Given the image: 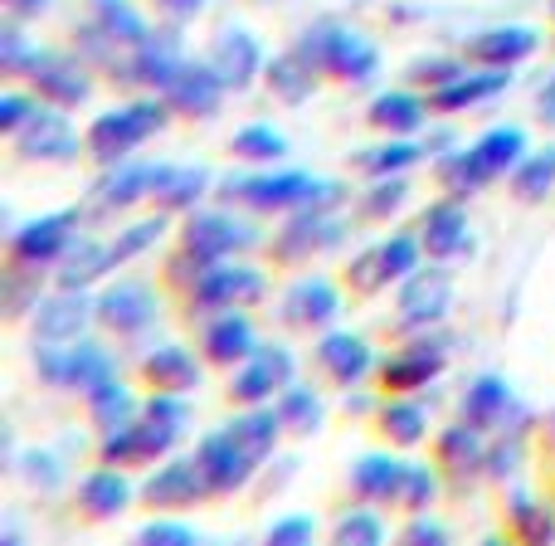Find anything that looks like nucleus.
Masks as SVG:
<instances>
[{"mask_svg": "<svg viewBox=\"0 0 555 546\" xmlns=\"http://www.w3.org/2000/svg\"><path fill=\"white\" fill-rule=\"evenodd\" d=\"M224 191L254 211H326L341 201V186L307 172H278V176H230Z\"/></svg>", "mask_w": 555, "mask_h": 546, "instance_id": "f257e3e1", "label": "nucleus"}, {"mask_svg": "<svg viewBox=\"0 0 555 546\" xmlns=\"http://www.w3.org/2000/svg\"><path fill=\"white\" fill-rule=\"evenodd\" d=\"M297 54H302L307 64L326 68V74L351 78V84H365V78L375 74V64H380V54H375L371 39L351 35V29H341V25L307 29V35L297 39Z\"/></svg>", "mask_w": 555, "mask_h": 546, "instance_id": "f03ea898", "label": "nucleus"}, {"mask_svg": "<svg viewBox=\"0 0 555 546\" xmlns=\"http://www.w3.org/2000/svg\"><path fill=\"white\" fill-rule=\"evenodd\" d=\"M166 127V107L162 103H127V107H113V113H103L93 127H88V152L98 156V162L117 166L127 162V152L132 147H142L152 132H162Z\"/></svg>", "mask_w": 555, "mask_h": 546, "instance_id": "7ed1b4c3", "label": "nucleus"}, {"mask_svg": "<svg viewBox=\"0 0 555 546\" xmlns=\"http://www.w3.org/2000/svg\"><path fill=\"white\" fill-rule=\"evenodd\" d=\"M39 376L49 385H68V391H98L117 376V361L93 342H64L39 352Z\"/></svg>", "mask_w": 555, "mask_h": 546, "instance_id": "20e7f679", "label": "nucleus"}, {"mask_svg": "<svg viewBox=\"0 0 555 546\" xmlns=\"http://www.w3.org/2000/svg\"><path fill=\"white\" fill-rule=\"evenodd\" d=\"M254 297H263V274L244 269V264L205 259L201 278L191 283V303L215 307V313H224V307H244V303H254Z\"/></svg>", "mask_w": 555, "mask_h": 546, "instance_id": "39448f33", "label": "nucleus"}, {"mask_svg": "<svg viewBox=\"0 0 555 546\" xmlns=\"http://www.w3.org/2000/svg\"><path fill=\"white\" fill-rule=\"evenodd\" d=\"M249 244H259V230L224 211H201L185 220V250L195 259H230L234 250H249Z\"/></svg>", "mask_w": 555, "mask_h": 546, "instance_id": "423d86ee", "label": "nucleus"}, {"mask_svg": "<svg viewBox=\"0 0 555 546\" xmlns=\"http://www.w3.org/2000/svg\"><path fill=\"white\" fill-rule=\"evenodd\" d=\"M176 440H181V424H162V420H132V424H117V430H107L103 440V459L107 464H146L156 459V454L176 449Z\"/></svg>", "mask_w": 555, "mask_h": 546, "instance_id": "0eeeda50", "label": "nucleus"}, {"mask_svg": "<svg viewBox=\"0 0 555 546\" xmlns=\"http://www.w3.org/2000/svg\"><path fill=\"white\" fill-rule=\"evenodd\" d=\"M463 415H468L478 430H498V434H517L521 424H527V410H521V401L512 395L507 381H498V376H482V381H473V391L463 395Z\"/></svg>", "mask_w": 555, "mask_h": 546, "instance_id": "6e6552de", "label": "nucleus"}, {"mask_svg": "<svg viewBox=\"0 0 555 546\" xmlns=\"http://www.w3.org/2000/svg\"><path fill=\"white\" fill-rule=\"evenodd\" d=\"M420 269V240L414 234H390V240H380L375 250H365L361 259H356V288H380V283H400V278H410Z\"/></svg>", "mask_w": 555, "mask_h": 546, "instance_id": "1a4fd4ad", "label": "nucleus"}, {"mask_svg": "<svg viewBox=\"0 0 555 546\" xmlns=\"http://www.w3.org/2000/svg\"><path fill=\"white\" fill-rule=\"evenodd\" d=\"M287 385H293V356H287L283 346H259L249 361H240L230 391H234V401L259 405V401H269L273 391H287Z\"/></svg>", "mask_w": 555, "mask_h": 546, "instance_id": "9d476101", "label": "nucleus"}, {"mask_svg": "<svg viewBox=\"0 0 555 546\" xmlns=\"http://www.w3.org/2000/svg\"><path fill=\"white\" fill-rule=\"evenodd\" d=\"M98 317H103V327H113V332H142V327H152L156 322L152 283H142V278H122L117 288H107V293L98 297Z\"/></svg>", "mask_w": 555, "mask_h": 546, "instance_id": "9b49d317", "label": "nucleus"}, {"mask_svg": "<svg viewBox=\"0 0 555 546\" xmlns=\"http://www.w3.org/2000/svg\"><path fill=\"white\" fill-rule=\"evenodd\" d=\"M195 459L205 464V473H210V488H215V493H230V488H240V483H249L254 464H259L240 440H234V430L205 434L201 449H195Z\"/></svg>", "mask_w": 555, "mask_h": 546, "instance_id": "f8f14e48", "label": "nucleus"}, {"mask_svg": "<svg viewBox=\"0 0 555 546\" xmlns=\"http://www.w3.org/2000/svg\"><path fill=\"white\" fill-rule=\"evenodd\" d=\"M142 493L156 508H181V503H195L201 493H215V488H210V473H205L201 459H171L166 469H156L152 479L142 483Z\"/></svg>", "mask_w": 555, "mask_h": 546, "instance_id": "ddd939ff", "label": "nucleus"}, {"mask_svg": "<svg viewBox=\"0 0 555 546\" xmlns=\"http://www.w3.org/2000/svg\"><path fill=\"white\" fill-rule=\"evenodd\" d=\"M74 225H78V211H59V215H44V220H29L25 230L15 234V259L20 264H49L54 254H64L74 244Z\"/></svg>", "mask_w": 555, "mask_h": 546, "instance_id": "4468645a", "label": "nucleus"}, {"mask_svg": "<svg viewBox=\"0 0 555 546\" xmlns=\"http://www.w3.org/2000/svg\"><path fill=\"white\" fill-rule=\"evenodd\" d=\"M507 84H512L507 64H492V68H482V74H459V78H449V84L429 88V107H439V113H459V107L498 98Z\"/></svg>", "mask_w": 555, "mask_h": 546, "instance_id": "2eb2a0df", "label": "nucleus"}, {"mask_svg": "<svg viewBox=\"0 0 555 546\" xmlns=\"http://www.w3.org/2000/svg\"><path fill=\"white\" fill-rule=\"evenodd\" d=\"M336 313H341V293H336L322 274L297 278L283 297V317L293 327H322V322H332Z\"/></svg>", "mask_w": 555, "mask_h": 546, "instance_id": "dca6fc26", "label": "nucleus"}, {"mask_svg": "<svg viewBox=\"0 0 555 546\" xmlns=\"http://www.w3.org/2000/svg\"><path fill=\"white\" fill-rule=\"evenodd\" d=\"M443 303H449V274L443 269H414L400 288V327H424V322H439Z\"/></svg>", "mask_w": 555, "mask_h": 546, "instance_id": "f3484780", "label": "nucleus"}, {"mask_svg": "<svg viewBox=\"0 0 555 546\" xmlns=\"http://www.w3.org/2000/svg\"><path fill=\"white\" fill-rule=\"evenodd\" d=\"M205 352H210V361H220V366L249 361V356L259 352V332H254V322L240 313V307H224V313L205 327Z\"/></svg>", "mask_w": 555, "mask_h": 546, "instance_id": "a211bd4d", "label": "nucleus"}, {"mask_svg": "<svg viewBox=\"0 0 555 546\" xmlns=\"http://www.w3.org/2000/svg\"><path fill=\"white\" fill-rule=\"evenodd\" d=\"M15 137H20V152H25V156H49V162H64V156L78 152L74 127H68L54 107H35V113H29V123L20 127Z\"/></svg>", "mask_w": 555, "mask_h": 546, "instance_id": "6ab92c4d", "label": "nucleus"}, {"mask_svg": "<svg viewBox=\"0 0 555 546\" xmlns=\"http://www.w3.org/2000/svg\"><path fill=\"white\" fill-rule=\"evenodd\" d=\"M224 88L230 84H224V74L215 64H191V59H185L181 74H176L171 88H166V98H171L176 107H185V113H215Z\"/></svg>", "mask_w": 555, "mask_h": 546, "instance_id": "aec40b11", "label": "nucleus"}, {"mask_svg": "<svg viewBox=\"0 0 555 546\" xmlns=\"http://www.w3.org/2000/svg\"><path fill=\"white\" fill-rule=\"evenodd\" d=\"M424 244H429V254H439V259H453V254L473 250L468 215H463L459 201H439L424 211Z\"/></svg>", "mask_w": 555, "mask_h": 546, "instance_id": "412c9836", "label": "nucleus"}, {"mask_svg": "<svg viewBox=\"0 0 555 546\" xmlns=\"http://www.w3.org/2000/svg\"><path fill=\"white\" fill-rule=\"evenodd\" d=\"M351 483L361 498L371 503H404V483H410V464L385 459V454H365L351 469Z\"/></svg>", "mask_w": 555, "mask_h": 546, "instance_id": "4be33fe9", "label": "nucleus"}, {"mask_svg": "<svg viewBox=\"0 0 555 546\" xmlns=\"http://www.w3.org/2000/svg\"><path fill=\"white\" fill-rule=\"evenodd\" d=\"M185 54H181V39L176 35H146L142 45H137V59L127 64V74H132V84H156V88H171V78L181 74Z\"/></svg>", "mask_w": 555, "mask_h": 546, "instance_id": "5701e85b", "label": "nucleus"}, {"mask_svg": "<svg viewBox=\"0 0 555 546\" xmlns=\"http://www.w3.org/2000/svg\"><path fill=\"white\" fill-rule=\"evenodd\" d=\"M88 313H98V307H88V297L78 293V288H64L59 297H49V303H39V337H49V342H78V332L88 327Z\"/></svg>", "mask_w": 555, "mask_h": 546, "instance_id": "b1692460", "label": "nucleus"}, {"mask_svg": "<svg viewBox=\"0 0 555 546\" xmlns=\"http://www.w3.org/2000/svg\"><path fill=\"white\" fill-rule=\"evenodd\" d=\"M317 361L332 371V381L356 385L365 371H371V346L351 332H332V337H322V346H317Z\"/></svg>", "mask_w": 555, "mask_h": 546, "instance_id": "393cba45", "label": "nucleus"}, {"mask_svg": "<svg viewBox=\"0 0 555 546\" xmlns=\"http://www.w3.org/2000/svg\"><path fill=\"white\" fill-rule=\"evenodd\" d=\"M439 366H443L439 342L404 346V352H395L390 361H385V385H390V391H420L429 376H439Z\"/></svg>", "mask_w": 555, "mask_h": 546, "instance_id": "a878e982", "label": "nucleus"}, {"mask_svg": "<svg viewBox=\"0 0 555 546\" xmlns=\"http://www.w3.org/2000/svg\"><path fill=\"white\" fill-rule=\"evenodd\" d=\"M29 64H35V84H39V93H49L54 103H83V98H88V78H83V68H74L68 59H59V54H35Z\"/></svg>", "mask_w": 555, "mask_h": 546, "instance_id": "bb28decb", "label": "nucleus"}, {"mask_svg": "<svg viewBox=\"0 0 555 546\" xmlns=\"http://www.w3.org/2000/svg\"><path fill=\"white\" fill-rule=\"evenodd\" d=\"M341 240V220H332L326 211H297V220L287 225V234L278 240V254H307V250H332Z\"/></svg>", "mask_w": 555, "mask_h": 546, "instance_id": "cd10ccee", "label": "nucleus"}, {"mask_svg": "<svg viewBox=\"0 0 555 546\" xmlns=\"http://www.w3.org/2000/svg\"><path fill=\"white\" fill-rule=\"evenodd\" d=\"M424 117H429V107H424L414 93H404V88H395V93H380L371 103V123L380 127V132H395V137L420 132Z\"/></svg>", "mask_w": 555, "mask_h": 546, "instance_id": "c85d7f7f", "label": "nucleus"}, {"mask_svg": "<svg viewBox=\"0 0 555 546\" xmlns=\"http://www.w3.org/2000/svg\"><path fill=\"white\" fill-rule=\"evenodd\" d=\"M78 498H83V508L93 512V518H113V512H122L127 498H132V483L122 479V464H117V469L88 473V479L78 483Z\"/></svg>", "mask_w": 555, "mask_h": 546, "instance_id": "c756f323", "label": "nucleus"}, {"mask_svg": "<svg viewBox=\"0 0 555 546\" xmlns=\"http://www.w3.org/2000/svg\"><path fill=\"white\" fill-rule=\"evenodd\" d=\"M473 156H478L492 176H507V172H517L521 156H527V132H521V127H492V132H482L478 142H473Z\"/></svg>", "mask_w": 555, "mask_h": 546, "instance_id": "7c9ffc66", "label": "nucleus"}, {"mask_svg": "<svg viewBox=\"0 0 555 546\" xmlns=\"http://www.w3.org/2000/svg\"><path fill=\"white\" fill-rule=\"evenodd\" d=\"M537 54V29H521V25H507V29H488V35L473 39V59L482 64H517V59Z\"/></svg>", "mask_w": 555, "mask_h": 546, "instance_id": "2f4dec72", "label": "nucleus"}, {"mask_svg": "<svg viewBox=\"0 0 555 546\" xmlns=\"http://www.w3.org/2000/svg\"><path fill=\"white\" fill-rule=\"evenodd\" d=\"M113 269V250L98 240H74L64 250V269H59V288H88L93 278Z\"/></svg>", "mask_w": 555, "mask_h": 546, "instance_id": "473e14b6", "label": "nucleus"}, {"mask_svg": "<svg viewBox=\"0 0 555 546\" xmlns=\"http://www.w3.org/2000/svg\"><path fill=\"white\" fill-rule=\"evenodd\" d=\"M103 205H132L142 195H156V166L152 162H117V172L98 186Z\"/></svg>", "mask_w": 555, "mask_h": 546, "instance_id": "72a5a7b5", "label": "nucleus"}, {"mask_svg": "<svg viewBox=\"0 0 555 546\" xmlns=\"http://www.w3.org/2000/svg\"><path fill=\"white\" fill-rule=\"evenodd\" d=\"M205 186H210L205 166H156V195H162V205H171V211L195 205L205 195Z\"/></svg>", "mask_w": 555, "mask_h": 546, "instance_id": "f704fd0d", "label": "nucleus"}, {"mask_svg": "<svg viewBox=\"0 0 555 546\" xmlns=\"http://www.w3.org/2000/svg\"><path fill=\"white\" fill-rule=\"evenodd\" d=\"M146 376L156 381V391H191V385H201V366L181 346H162V352L146 356Z\"/></svg>", "mask_w": 555, "mask_h": 546, "instance_id": "c9c22d12", "label": "nucleus"}, {"mask_svg": "<svg viewBox=\"0 0 555 546\" xmlns=\"http://www.w3.org/2000/svg\"><path fill=\"white\" fill-rule=\"evenodd\" d=\"M210 64L224 74V84L240 88V84H249V74L259 68V45H254L249 35H224Z\"/></svg>", "mask_w": 555, "mask_h": 546, "instance_id": "e433bc0d", "label": "nucleus"}, {"mask_svg": "<svg viewBox=\"0 0 555 546\" xmlns=\"http://www.w3.org/2000/svg\"><path fill=\"white\" fill-rule=\"evenodd\" d=\"M269 84H273V93L287 98V103H302L317 84V64H307V59L293 49V54H283L269 64Z\"/></svg>", "mask_w": 555, "mask_h": 546, "instance_id": "4c0bfd02", "label": "nucleus"}, {"mask_svg": "<svg viewBox=\"0 0 555 546\" xmlns=\"http://www.w3.org/2000/svg\"><path fill=\"white\" fill-rule=\"evenodd\" d=\"M88 410H93V420L103 424V430H117V424H132L142 405H137L113 376V381H103L98 391H88Z\"/></svg>", "mask_w": 555, "mask_h": 546, "instance_id": "58836bf2", "label": "nucleus"}, {"mask_svg": "<svg viewBox=\"0 0 555 546\" xmlns=\"http://www.w3.org/2000/svg\"><path fill=\"white\" fill-rule=\"evenodd\" d=\"M234 430V440L244 444V449L254 454V459H263V454L278 444V430H283V415L278 410H249V415H240V420L230 424Z\"/></svg>", "mask_w": 555, "mask_h": 546, "instance_id": "ea45409f", "label": "nucleus"}, {"mask_svg": "<svg viewBox=\"0 0 555 546\" xmlns=\"http://www.w3.org/2000/svg\"><path fill=\"white\" fill-rule=\"evenodd\" d=\"M98 25H103L107 39H122V45H142L146 39V20L137 15L127 0H93Z\"/></svg>", "mask_w": 555, "mask_h": 546, "instance_id": "a19ab883", "label": "nucleus"}, {"mask_svg": "<svg viewBox=\"0 0 555 546\" xmlns=\"http://www.w3.org/2000/svg\"><path fill=\"white\" fill-rule=\"evenodd\" d=\"M278 415H283L287 430L312 434L317 424H322V401H317V395L307 391V385H287L283 401H278Z\"/></svg>", "mask_w": 555, "mask_h": 546, "instance_id": "79ce46f5", "label": "nucleus"}, {"mask_svg": "<svg viewBox=\"0 0 555 546\" xmlns=\"http://www.w3.org/2000/svg\"><path fill=\"white\" fill-rule=\"evenodd\" d=\"M512 186H517L521 201H541V195L555 186V152H537L521 156V166L512 172Z\"/></svg>", "mask_w": 555, "mask_h": 546, "instance_id": "37998d69", "label": "nucleus"}, {"mask_svg": "<svg viewBox=\"0 0 555 546\" xmlns=\"http://www.w3.org/2000/svg\"><path fill=\"white\" fill-rule=\"evenodd\" d=\"M443 459L449 464H459V473H468V469H478L482 464V430L478 424H453L449 434H443Z\"/></svg>", "mask_w": 555, "mask_h": 546, "instance_id": "c03bdc74", "label": "nucleus"}, {"mask_svg": "<svg viewBox=\"0 0 555 546\" xmlns=\"http://www.w3.org/2000/svg\"><path fill=\"white\" fill-rule=\"evenodd\" d=\"M234 156H244V162H278V156H287V142L273 127H244V132H234Z\"/></svg>", "mask_w": 555, "mask_h": 546, "instance_id": "a18cd8bd", "label": "nucleus"}, {"mask_svg": "<svg viewBox=\"0 0 555 546\" xmlns=\"http://www.w3.org/2000/svg\"><path fill=\"white\" fill-rule=\"evenodd\" d=\"M420 156H424V147H414V142H385V147H375V152H361V166L375 176H400L404 166H414Z\"/></svg>", "mask_w": 555, "mask_h": 546, "instance_id": "49530a36", "label": "nucleus"}, {"mask_svg": "<svg viewBox=\"0 0 555 546\" xmlns=\"http://www.w3.org/2000/svg\"><path fill=\"white\" fill-rule=\"evenodd\" d=\"M385 430H390L400 444H420L424 430H429V420H424V405H414V401L385 405Z\"/></svg>", "mask_w": 555, "mask_h": 546, "instance_id": "de8ad7c7", "label": "nucleus"}, {"mask_svg": "<svg viewBox=\"0 0 555 546\" xmlns=\"http://www.w3.org/2000/svg\"><path fill=\"white\" fill-rule=\"evenodd\" d=\"M162 230H166V220L156 215V220H142V225H132L127 234H117V240L107 244V250H113V269L117 264H127V259H137L142 250H152V244L162 240Z\"/></svg>", "mask_w": 555, "mask_h": 546, "instance_id": "09e8293b", "label": "nucleus"}, {"mask_svg": "<svg viewBox=\"0 0 555 546\" xmlns=\"http://www.w3.org/2000/svg\"><path fill=\"white\" fill-rule=\"evenodd\" d=\"M404 205V181L400 176H380V186L371 191V201H365V215H390Z\"/></svg>", "mask_w": 555, "mask_h": 546, "instance_id": "8fccbe9b", "label": "nucleus"}, {"mask_svg": "<svg viewBox=\"0 0 555 546\" xmlns=\"http://www.w3.org/2000/svg\"><path fill=\"white\" fill-rule=\"evenodd\" d=\"M146 415H152V420H162V424H185L191 405L181 401V391H166V395H156V401H146Z\"/></svg>", "mask_w": 555, "mask_h": 546, "instance_id": "3c124183", "label": "nucleus"}, {"mask_svg": "<svg viewBox=\"0 0 555 546\" xmlns=\"http://www.w3.org/2000/svg\"><path fill=\"white\" fill-rule=\"evenodd\" d=\"M336 542H380V522L365 518V512H356V518H341V528H336Z\"/></svg>", "mask_w": 555, "mask_h": 546, "instance_id": "603ef678", "label": "nucleus"}, {"mask_svg": "<svg viewBox=\"0 0 555 546\" xmlns=\"http://www.w3.org/2000/svg\"><path fill=\"white\" fill-rule=\"evenodd\" d=\"M420 84H429V88H439V84H449V78H459L463 68L459 64H449V59H420V64L410 68Z\"/></svg>", "mask_w": 555, "mask_h": 546, "instance_id": "864d4df0", "label": "nucleus"}, {"mask_svg": "<svg viewBox=\"0 0 555 546\" xmlns=\"http://www.w3.org/2000/svg\"><path fill=\"white\" fill-rule=\"evenodd\" d=\"M29 113H35V103H29V98H20V93L0 98V127H5V132H20V127L29 123Z\"/></svg>", "mask_w": 555, "mask_h": 546, "instance_id": "5fc2aeb1", "label": "nucleus"}, {"mask_svg": "<svg viewBox=\"0 0 555 546\" xmlns=\"http://www.w3.org/2000/svg\"><path fill=\"white\" fill-rule=\"evenodd\" d=\"M312 537V518H283L278 528L269 532V542L273 546H283V542H307Z\"/></svg>", "mask_w": 555, "mask_h": 546, "instance_id": "6e6d98bb", "label": "nucleus"}, {"mask_svg": "<svg viewBox=\"0 0 555 546\" xmlns=\"http://www.w3.org/2000/svg\"><path fill=\"white\" fill-rule=\"evenodd\" d=\"M142 542H195V532L176 528V522H152V528H142Z\"/></svg>", "mask_w": 555, "mask_h": 546, "instance_id": "4d7b16f0", "label": "nucleus"}, {"mask_svg": "<svg viewBox=\"0 0 555 546\" xmlns=\"http://www.w3.org/2000/svg\"><path fill=\"white\" fill-rule=\"evenodd\" d=\"M404 537H410V542H443V528H434V522H414Z\"/></svg>", "mask_w": 555, "mask_h": 546, "instance_id": "13d9d810", "label": "nucleus"}, {"mask_svg": "<svg viewBox=\"0 0 555 546\" xmlns=\"http://www.w3.org/2000/svg\"><path fill=\"white\" fill-rule=\"evenodd\" d=\"M166 10H171V15H195V10H201V0H162Z\"/></svg>", "mask_w": 555, "mask_h": 546, "instance_id": "bf43d9fd", "label": "nucleus"}, {"mask_svg": "<svg viewBox=\"0 0 555 546\" xmlns=\"http://www.w3.org/2000/svg\"><path fill=\"white\" fill-rule=\"evenodd\" d=\"M10 5H15V10H25V15H29V10H39V5H44V0H10Z\"/></svg>", "mask_w": 555, "mask_h": 546, "instance_id": "052dcab7", "label": "nucleus"}, {"mask_svg": "<svg viewBox=\"0 0 555 546\" xmlns=\"http://www.w3.org/2000/svg\"><path fill=\"white\" fill-rule=\"evenodd\" d=\"M546 93H555V78H551V88H546Z\"/></svg>", "mask_w": 555, "mask_h": 546, "instance_id": "680f3d73", "label": "nucleus"}]
</instances>
